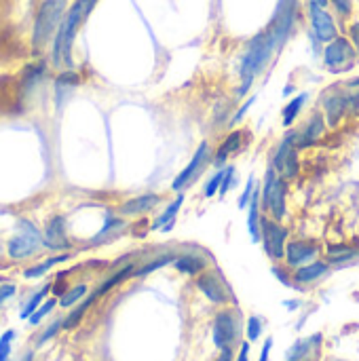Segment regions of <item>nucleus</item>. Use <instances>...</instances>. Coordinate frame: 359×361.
Instances as JSON below:
<instances>
[{
  "label": "nucleus",
  "instance_id": "9b49d317",
  "mask_svg": "<svg viewBox=\"0 0 359 361\" xmlns=\"http://www.w3.org/2000/svg\"><path fill=\"white\" fill-rule=\"evenodd\" d=\"M309 17H311L313 34L320 42H332L334 38H339V27H336L332 15L326 11V6L309 0Z\"/></svg>",
  "mask_w": 359,
  "mask_h": 361
},
{
  "label": "nucleus",
  "instance_id": "4be33fe9",
  "mask_svg": "<svg viewBox=\"0 0 359 361\" xmlns=\"http://www.w3.org/2000/svg\"><path fill=\"white\" fill-rule=\"evenodd\" d=\"M182 203H184V197H182V192L174 199V203H169L167 205V209L152 222V231H163V233H169L171 228H174V222H176V216H178V212H180V207H182Z\"/></svg>",
  "mask_w": 359,
  "mask_h": 361
},
{
  "label": "nucleus",
  "instance_id": "79ce46f5",
  "mask_svg": "<svg viewBox=\"0 0 359 361\" xmlns=\"http://www.w3.org/2000/svg\"><path fill=\"white\" fill-rule=\"evenodd\" d=\"M237 361H250V343H241V349H239V357Z\"/></svg>",
  "mask_w": 359,
  "mask_h": 361
},
{
  "label": "nucleus",
  "instance_id": "5701e85b",
  "mask_svg": "<svg viewBox=\"0 0 359 361\" xmlns=\"http://www.w3.org/2000/svg\"><path fill=\"white\" fill-rule=\"evenodd\" d=\"M307 99H309V95H307V93H300L298 97H294V99L284 108V125H286V127H292V125H294V121H296V116L303 112V106L307 104Z\"/></svg>",
  "mask_w": 359,
  "mask_h": 361
},
{
  "label": "nucleus",
  "instance_id": "4468645a",
  "mask_svg": "<svg viewBox=\"0 0 359 361\" xmlns=\"http://www.w3.org/2000/svg\"><path fill=\"white\" fill-rule=\"evenodd\" d=\"M322 108H324L326 121L332 127H336L339 121L345 116V112L351 108V95H347L343 91H328L326 95H322Z\"/></svg>",
  "mask_w": 359,
  "mask_h": 361
},
{
  "label": "nucleus",
  "instance_id": "ea45409f",
  "mask_svg": "<svg viewBox=\"0 0 359 361\" xmlns=\"http://www.w3.org/2000/svg\"><path fill=\"white\" fill-rule=\"evenodd\" d=\"M15 294V286L13 283H6V286H0V305L6 300V298H11Z\"/></svg>",
  "mask_w": 359,
  "mask_h": 361
},
{
  "label": "nucleus",
  "instance_id": "412c9836",
  "mask_svg": "<svg viewBox=\"0 0 359 361\" xmlns=\"http://www.w3.org/2000/svg\"><path fill=\"white\" fill-rule=\"evenodd\" d=\"M243 131H233L226 135V140L222 142V146L218 148V152L214 154V165L216 167H224V163L231 159V154H237L241 150V144H243Z\"/></svg>",
  "mask_w": 359,
  "mask_h": 361
},
{
  "label": "nucleus",
  "instance_id": "1a4fd4ad",
  "mask_svg": "<svg viewBox=\"0 0 359 361\" xmlns=\"http://www.w3.org/2000/svg\"><path fill=\"white\" fill-rule=\"evenodd\" d=\"M271 165L286 180H294L298 176L300 163H298V148H296V131H290L281 140V144L277 146V150L273 154V163Z\"/></svg>",
  "mask_w": 359,
  "mask_h": 361
},
{
  "label": "nucleus",
  "instance_id": "b1692460",
  "mask_svg": "<svg viewBox=\"0 0 359 361\" xmlns=\"http://www.w3.org/2000/svg\"><path fill=\"white\" fill-rule=\"evenodd\" d=\"M70 256L68 254H61V256H55V258H49L47 262H42V264H36V267H32V269H28V271H23V277L25 279H36V277H42L51 267H55V264H59V262H63V260H68Z\"/></svg>",
  "mask_w": 359,
  "mask_h": 361
},
{
  "label": "nucleus",
  "instance_id": "a19ab883",
  "mask_svg": "<svg viewBox=\"0 0 359 361\" xmlns=\"http://www.w3.org/2000/svg\"><path fill=\"white\" fill-rule=\"evenodd\" d=\"M271 349H273V338H267V341H264V345H262V351H260V360H258V361H269Z\"/></svg>",
  "mask_w": 359,
  "mask_h": 361
},
{
  "label": "nucleus",
  "instance_id": "dca6fc26",
  "mask_svg": "<svg viewBox=\"0 0 359 361\" xmlns=\"http://www.w3.org/2000/svg\"><path fill=\"white\" fill-rule=\"evenodd\" d=\"M42 245L49 250H68V237H66V220L61 216H55L49 220L44 235H42Z\"/></svg>",
  "mask_w": 359,
  "mask_h": 361
},
{
  "label": "nucleus",
  "instance_id": "6ab92c4d",
  "mask_svg": "<svg viewBox=\"0 0 359 361\" xmlns=\"http://www.w3.org/2000/svg\"><path fill=\"white\" fill-rule=\"evenodd\" d=\"M174 269L180 271L182 275L195 277V275H201L203 271H207V258L199 256V254H182V256H176Z\"/></svg>",
  "mask_w": 359,
  "mask_h": 361
},
{
  "label": "nucleus",
  "instance_id": "aec40b11",
  "mask_svg": "<svg viewBox=\"0 0 359 361\" xmlns=\"http://www.w3.org/2000/svg\"><path fill=\"white\" fill-rule=\"evenodd\" d=\"M326 273H328V262L313 260V262H309V264H305V267L296 269L292 279H294V283H296V286H309V283H313V281L322 279Z\"/></svg>",
  "mask_w": 359,
  "mask_h": 361
},
{
  "label": "nucleus",
  "instance_id": "7ed1b4c3",
  "mask_svg": "<svg viewBox=\"0 0 359 361\" xmlns=\"http://www.w3.org/2000/svg\"><path fill=\"white\" fill-rule=\"evenodd\" d=\"M288 180L277 173V169L271 165L264 176V184L260 188V205L269 214V218L281 222L288 214Z\"/></svg>",
  "mask_w": 359,
  "mask_h": 361
},
{
  "label": "nucleus",
  "instance_id": "f257e3e1",
  "mask_svg": "<svg viewBox=\"0 0 359 361\" xmlns=\"http://www.w3.org/2000/svg\"><path fill=\"white\" fill-rule=\"evenodd\" d=\"M279 49H281V44H279V40L275 38V34L269 27L264 32H260L256 38L250 40V44H248V49H245V53L241 57V63H239V78H241V85L237 89L239 97H243L250 91L256 76L269 66L271 57Z\"/></svg>",
  "mask_w": 359,
  "mask_h": 361
},
{
  "label": "nucleus",
  "instance_id": "f704fd0d",
  "mask_svg": "<svg viewBox=\"0 0 359 361\" xmlns=\"http://www.w3.org/2000/svg\"><path fill=\"white\" fill-rule=\"evenodd\" d=\"M55 305H57L55 300H47V302H44L42 307H38V311L30 317V324H32V326H38V324H40V322H42V319H44V317L55 309Z\"/></svg>",
  "mask_w": 359,
  "mask_h": 361
},
{
  "label": "nucleus",
  "instance_id": "a211bd4d",
  "mask_svg": "<svg viewBox=\"0 0 359 361\" xmlns=\"http://www.w3.org/2000/svg\"><path fill=\"white\" fill-rule=\"evenodd\" d=\"M322 351V334H315L311 338L294 343V347L288 351V361H307V357H320Z\"/></svg>",
  "mask_w": 359,
  "mask_h": 361
},
{
  "label": "nucleus",
  "instance_id": "c03bdc74",
  "mask_svg": "<svg viewBox=\"0 0 359 361\" xmlns=\"http://www.w3.org/2000/svg\"><path fill=\"white\" fill-rule=\"evenodd\" d=\"M313 2H317V4H322V6H328L330 0H313Z\"/></svg>",
  "mask_w": 359,
  "mask_h": 361
},
{
  "label": "nucleus",
  "instance_id": "f03ea898",
  "mask_svg": "<svg viewBox=\"0 0 359 361\" xmlns=\"http://www.w3.org/2000/svg\"><path fill=\"white\" fill-rule=\"evenodd\" d=\"M93 4H95V0H76L68 8L66 17H63L61 25L53 38V63L55 66H61V63L70 66L72 63V44H74L78 25L89 15Z\"/></svg>",
  "mask_w": 359,
  "mask_h": 361
},
{
  "label": "nucleus",
  "instance_id": "9d476101",
  "mask_svg": "<svg viewBox=\"0 0 359 361\" xmlns=\"http://www.w3.org/2000/svg\"><path fill=\"white\" fill-rule=\"evenodd\" d=\"M207 161H209V144H207V142H201L199 148H197V152L193 154L190 163H188V165L176 176V180L171 182V190H174V192H182L184 188H188V186L195 182V178L205 169Z\"/></svg>",
  "mask_w": 359,
  "mask_h": 361
},
{
  "label": "nucleus",
  "instance_id": "39448f33",
  "mask_svg": "<svg viewBox=\"0 0 359 361\" xmlns=\"http://www.w3.org/2000/svg\"><path fill=\"white\" fill-rule=\"evenodd\" d=\"M241 338V313L237 309H222L214 319V345L222 349H235Z\"/></svg>",
  "mask_w": 359,
  "mask_h": 361
},
{
  "label": "nucleus",
  "instance_id": "6e6552de",
  "mask_svg": "<svg viewBox=\"0 0 359 361\" xmlns=\"http://www.w3.org/2000/svg\"><path fill=\"white\" fill-rule=\"evenodd\" d=\"M17 231L19 233L8 241V256L13 260H23V258L32 256L42 245V235L28 220H19L17 222Z\"/></svg>",
  "mask_w": 359,
  "mask_h": 361
},
{
  "label": "nucleus",
  "instance_id": "0eeeda50",
  "mask_svg": "<svg viewBox=\"0 0 359 361\" xmlns=\"http://www.w3.org/2000/svg\"><path fill=\"white\" fill-rule=\"evenodd\" d=\"M355 57H358V51H355L353 42L349 38H343V36L334 38L324 49V63L334 74L351 70L355 63Z\"/></svg>",
  "mask_w": 359,
  "mask_h": 361
},
{
  "label": "nucleus",
  "instance_id": "2eb2a0df",
  "mask_svg": "<svg viewBox=\"0 0 359 361\" xmlns=\"http://www.w3.org/2000/svg\"><path fill=\"white\" fill-rule=\"evenodd\" d=\"M326 123L328 121L324 118V114H320V112L311 114V118L305 123V127L300 131H296V148H307V146L317 144L326 133Z\"/></svg>",
  "mask_w": 359,
  "mask_h": 361
},
{
  "label": "nucleus",
  "instance_id": "c9c22d12",
  "mask_svg": "<svg viewBox=\"0 0 359 361\" xmlns=\"http://www.w3.org/2000/svg\"><path fill=\"white\" fill-rule=\"evenodd\" d=\"M59 328H63V322H61V319H59V322H55V324H51V326L47 328V332H42V336L38 338V347H42L47 341H51V338L57 334V330H59Z\"/></svg>",
  "mask_w": 359,
  "mask_h": 361
},
{
  "label": "nucleus",
  "instance_id": "c756f323",
  "mask_svg": "<svg viewBox=\"0 0 359 361\" xmlns=\"http://www.w3.org/2000/svg\"><path fill=\"white\" fill-rule=\"evenodd\" d=\"M222 178H224V167L222 169H218L212 178H209V182L205 184V190H203V197H214V195H218L220 192V184H222Z\"/></svg>",
  "mask_w": 359,
  "mask_h": 361
},
{
  "label": "nucleus",
  "instance_id": "37998d69",
  "mask_svg": "<svg viewBox=\"0 0 359 361\" xmlns=\"http://www.w3.org/2000/svg\"><path fill=\"white\" fill-rule=\"evenodd\" d=\"M216 361H233V349H222L220 351V357Z\"/></svg>",
  "mask_w": 359,
  "mask_h": 361
},
{
  "label": "nucleus",
  "instance_id": "4c0bfd02",
  "mask_svg": "<svg viewBox=\"0 0 359 361\" xmlns=\"http://www.w3.org/2000/svg\"><path fill=\"white\" fill-rule=\"evenodd\" d=\"M254 102H256V97H250V99H248V102H245V104L241 106V110H239V112H237V114L233 116V121H231V123H233V125H237V123H239V121H241V118L245 116V112L250 110V106H252Z\"/></svg>",
  "mask_w": 359,
  "mask_h": 361
},
{
  "label": "nucleus",
  "instance_id": "2f4dec72",
  "mask_svg": "<svg viewBox=\"0 0 359 361\" xmlns=\"http://www.w3.org/2000/svg\"><path fill=\"white\" fill-rule=\"evenodd\" d=\"M262 334V319L260 317H250L248 319V341L250 343H256Z\"/></svg>",
  "mask_w": 359,
  "mask_h": 361
},
{
  "label": "nucleus",
  "instance_id": "58836bf2",
  "mask_svg": "<svg viewBox=\"0 0 359 361\" xmlns=\"http://www.w3.org/2000/svg\"><path fill=\"white\" fill-rule=\"evenodd\" d=\"M349 40L353 42L355 51H358V53H359V21H355V23H351V27H349Z\"/></svg>",
  "mask_w": 359,
  "mask_h": 361
},
{
  "label": "nucleus",
  "instance_id": "c85d7f7f",
  "mask_svg": "<svg viewBox=\"0 0 359 361\" xmlns=\"http://www.w3.org/2000/svg\"><path fill=\"white\" fill-rule=\"evenodd\" d=\"M358 252L353 247H345V245H332L328 250V262H345L351 260Z\"/></svg>",
  "mask_w": 359,
  "mask_h": 361
},
{
  "label": "nucleus",
  "instance_id": "393cba45",
  "mask_svg": "<svg viewBox=\"0 0 359 361\" xmlns=\"http://www.w3.org/2000/svg\"><path fill=\"white\" fill-rule=\"evenodd\" d=\"M93 302H95V298H93V296H89L85 302H80V307H78V309H74V311H72V313H70V315L63 319V328H66V330H72V328H76V326H78V322L83 319V315L89 311V307H91Z\"/></svg>",
  "mask_w": 359,
  "mask_h": 361
},
{
  "label": "nucleus",
  "instance_id": "f8f14e48",
  "mask_svg": "<svg viewBox=\"0 0 359 361\" xmlns=\"http://www.w3.org/2000/svg\"><path fill=\"white\" fill-rule=\"evenodd\" d=\"M197 288L205 294V298L214 305H226L231 300V292L224 283V279L220 277V273L214 269V271H203L199 277H197Z\"/></svg>",
  "mask_w": 359,
  "mask_h": 361
},
{
  "label": "nucleus",
  "instance_id": "a878e982",
  "mask_svg": "<svg viewBox=\"0 0 359 361\" xmlns=\"http://www.w3.org/2000/svg\"><path fill=\"white\" fill-rule=\"evenodd\" d=\"M174 260H176V256H174V254H165V256H161V258H157V260L148 262L146 267H142V269L133 271V277H144V275H148V273H152V271L163 269L165 264H171Z\"/></svg>",
  "mask_w": 359,
  "mask_h": 361
},
{
  "label": "nucleus",
  "instance_id": "473e14b6",
  "mask_svg": "<svg viewBox=\"0 0 359 361\" xmlns=\"http://www.w3.org/2000/svg\"><path fill=\"white\" fill-rule=\"evenodd\" d=\"M13 338H15V332H13V330H6V332L0 336V361H8Z\"/></svg>",
  "mask_w": 359,
  "mask_h": 361
},
{
  "label": "nucleus",
  "instance_id": "e433bc0d",
  "mask_svg": "<svg viewBox=\"0 0 359 361\" xmlns=\"http://www.w3.org/2000/svg\"><path fill=\"white\" fill-rule=\"evenodd\" d=\"M332 4H334V8H336V13L341 15V17H347L349 13H351V0H330Z\"/></svg>",
  "mask_w": 359,
  "mask_h": 361
},
{
  "label": "nucleus",
  "instance_id": "ddd939ff",
  "mask_svg": "<svg viewBox=\"0 0 359 361\" xmlns=\"http://www.w3.org/2000/svg\"><path fill=\"white\" fill-rule=\"evenodd\" d=\"M320 254V245L313 243V241H305V239H294V241H288V247H286V264L292 267V269H300L309 262H313Z\"/></svg>",
  "mask_w": 359,
  "mask_h": 361
},
{
  "label": "nucleus",
  "instance_id": "f3484780",
  "mask_svg": "<svg viewBox=\"0 0 359 361\" xmlns=\"http://www.w3.org/2000/svg\"><path fill=\"white\" fill-rule=\"evenodd\" d=\"M159 203H161V195H157V192L140 195V197L129 199L127 203H123L121 205V214L123 216H142V214L152 212Z\"/></svg>",
  "mask_w": 359,
  "mask_h": 361
},
{
  "label": "nucleus",
  "instance_id": "20e7f679",
  "mask_svg": "<svg viewBox=\"0 0 359 361\" xmlns=\"http://www.w3.org/2000/svg\"><path fill=\"white\" fill-rule=\"evenodd\" d=\"M66 0H44L34 19L32 44L36 49L44 47L51 38H55L63 17H66Z\"/></svg>",
  "mask_w": 359,
  "mask_h": 361
},
{
  "label": "nucleus",
  "instance_id": "72a5a7b5",
  "mask_svg": "<svg viewBox=\"0 0 359 361\" xmlns=\"http://www.w3.org/2000/svg\"><path fill=\"white\" fill-rule=\"evenodd\" d=\"M235 184V167H224V178H222V184H220V197L224 199L229 195V190L233 188Z\"/></svg>",
  "mask_w": 359,
  "mask_h": 361
},
{
  "label": "nucleus",
  "instance_id": "cd10ccee",
  "mask_svg": "<svg viewBox=\"0 0 359 361\" xmlns=\"http://www.w3.org/2000/svg\"><path fill=\"white\" fill-rule=\"evenodd\" d=\"M87 294V286L85 283H80V286H74L72 290H68V292H63V296L59 298V305L63 307V309H68V307H74L83 296Z\"/></svg>",
  "mask_w": 359,
  "mask_h": 361
},
{
  "label": "nucleus",
  "instance_id": "7c9ffc66",
  "mask_svg": "<svg viewBox=\"0 0 359 361\" xmlns=\"http://www.w3.org/2000/svg\"><path fill=\"white\" fill-rule=\"evenodd\" d=\"M256 178L254 176H250L248 178V184H245V190L241 192V197H239V209H245L248 205H250V201H252V197H254V190H256Z\"/></svg>",
  "mask_w": 359,
  "mask_h": 361
},
{
  "label": "nucleus",
  "instance_id": "423d86ee",
  "mask_svg": "<svg viewBox=\"0 0 359 361\" xmlns=\"http://www.w3.org/2000/svg\"><path fill=\"white\" fill-rule=\"evenodd\" d=\"M260 241L269 254V258L273 262H279L286 258V247H288V241H290V231L273 220V218H262V226H260Z\"/></svg>",
  "mask_w": 359,
  "mask_h": 361
},
{
  "label": "nucleus",
  "instance_id": "bb28decb",
  "mask_svg": "<svg viewBox=\"0 0 359 361\" xmlns=\"http://www.w3.org/2000/svg\"><path fill=\"white\" fill-rule=\"evenodd\" d=\"M49 290H51V286H44L38 294H34L30 300H28V305L23 307V311H21V319H30L36 311H38V307H40V302L44 300V296L49 294Z\"/></svg>",
  "mask_w": 359,
  "mask_h": 361
}]
</instances>
